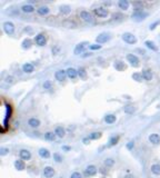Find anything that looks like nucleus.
I'll list each match as a JSON object with an SVG mask.
<instances>
[{
	"mask_svg": "<svg viewBox=\"0 0 160 178\" xmlns=\"http://www.w3.org/2000/svg\"><path fill=\"white\" fill-rule=\"evenodd\" d=\"M148 16H149V13L142 9V10H134L132 13V15H131V18H132V20H134V21L140 22V21H144L145 19H147Z\"/></svg>",
	"mask_w": 160,
	"mask_h": 178,
	"instance_id": "nucleus-1",
	"label": "nucleus"
},
{
	"mask_svg": "<svg viewBox=\"0 0 160 178\" xmlns=\"http://www.w3.org/2000/svg\"><path fill=\"white\" fill-rule=\"evenodd\" d=\"M97 173H98V168H97V166L88 165L87 167H86L85 171H83V176H85L86 178L93 177V176L97 175Z\"/></svg>",
	"mask_w": 160,
	"mask_h": 178,
	"instance_id": "nucleus-2",
	"label": "nucleus"
},
{
	"mask_svg": "<svg viewBox=\"0 0 160 178\" xmlns=\"http://www.w3.org/2000/svg\"><path fill=\"white\" fill-rule=\"evenodd\" d=\"M90 46V44L88 42V41H82V42H80L78 44L76 47H75V50H73V53L76 55V56H78V55H82L85 50H86V48L87 47H89Z\"/></svg>",
	"mask_w": 160,
	"mask_h": 178,
	"instance_id": "nucleus-3",
	"label": "nucleus"
},
{
	"mask_svg": "<svg viewBox=\"0 0 160 178\" xmlns=\"http://www.w3.org/2000/svg\"><path fill=\"white\" fill-rule=\"evenodd\" d=\"M121 38H122V40H123L125 42H127V44H129V45H134V44H137V37H136L133 34H131V32H125V34H122Z\"/></svg>",
	"mask_w": 160,
	"mask_h": 178,
	"instance_id": "nucleus-4",
	"label": "nucleus"
},
{
	"mask_svg": "<svg viewBox=\"0 0 160 178\" xmlns=\"http://www.w3.org/2000/svg\"><path fill=\"white\" fill-rule=\"evenodd\" d=\"M2 27H3V31H5L8 36H11V35L14 34L16 27H14L13 22H11V21H5L3 25H2Z\"/></svg>",
	"mask_w": 160,
	"mask_h": 178,
	"instance_id": "nucleus-5",
	"label": "nucleus"
},
{
	"mask_svg": "<svg viewBox=\"0 0 160 178\" xmlns=\"http://www.w3.org/2000/svg\"><path fill=\"white\" fill-rule=\"evenodd\" d=\"M127 60L130 64V66H132L134 68H138L140 66V60L134 53H128L127 55Z\"/></svg>",
	"mask_w": 160,
	"mask_h": 178,
	"instance_id": "nucleus-6",
	"label": "nucleus"
},
{
	"mask_svg": "<svg viewBox=\"0 0 160 178\" xmlns=\"http://www.w3.org/2000/svg\"><path fill=\"white\" fill-rule=\"evenodd\" d=\"M79 16L85 22H88V24H92L93 22V19H94V18H93L92 13H90V11L82 10V11L79 13Z\"/></svg>",
	"mask_w": 160,
	"mask_h": 178,
	"instance_id": "nucleus-7",
	"label": "nucleus"
},
{
	"mask_svg": "<svg viewBox=\"0 0 160 178\" xmlns=\"http://www.w3.org/2000/svg\"><path fill=\"white\" fill-rule=\"evenodd\" d=\"M35 42H36V45L39 46V47L46 46V44H47L46 35L42 34V32H40V34H38V35H36V36H35Z\"/></svg>",
	"mask_w": 160,
	"mask_h": 178,
	"instance_id": "nucleus-8",
	"label": "nucleus"
},
{
	"mask_svg": "<svg viewBox=\"0 0 160 178\" xmlns=\"http://www.w3.org/2000/svg\"><path fill=\"white\" fill-rule=\"evenodd\" d=\"M110 38H111V37H110L109 34L102 32V34H100V35H98V36L96 37V42L99 44V45H102V44H106L107 41H109Z\"/></svg>",
	"mask_w": 160,
	"mask_h": 178,
	"instance_id": "nucleus-9",
	"label": "nucleus"
},
{
	"mask_svg": "<svg viewBox=\"0 0 160 178\" xmlns=\"http://www.w3.org/2000/svg\"><path fill=\"white\" fill-rule=\"evenodd\" d=\"M93 13H94L97 17H100V18H106L107 16L109 15V11H108V9L104 8V7H99V8L93 9Z\"/></svg>",
	"mask_w": 160,
	"mask_h": 178,
	"instance_id": "nucleus-10",
	"label": "nucleus"
},
{
	"mask_svg": "<svg viewBox=\"0 0 160 178\" xmlns=\"http://www.w3.org/2000/svg\"><path fill=\"white\" fill-rule=\"evenodd\" d=\"M54 169H53L51 166H46L42 170V175L45 178H52L54 176Z\"/></svg>",
	"mask_w": 160,
	"mask_h": 178,
	"instance_id": "nucleus-11",
	"label": "nucleus"
},
{
	"mask_svg": "<svg viewBox=\"0 0 160 178\" xmlns=\"http://www.w3.org/2000/svg\"><path fill=\"white\" fill-rule=\"evenodd\" d=\"M67 77L68 76H67L66 70L59 69V70H57V71L54 73V78H56V80H58V81H64V80H66Z\"/></svg>",
	"mask_w": 160,
	"mask_h": 178,
	"instance_id": "nucleus-12",
	"label": "nucleus"
},
{
	"mask_svg": "<svg viewBox=\"0 0 160 178\" xmlns=\"http://www.w3.org/2000/svg\"><path fill=\"white\" fill-rule=\"evenodd\" d=\"M148 139H149V142L151 145H153V146L160 145V136L158 134H150L149 137H148Z\"/></svg>",
	"mask_w": 160,
	"mask_h": 178,
	"instance_id": "nucleus-13",
	"label": "nucleus"
},
{
	"mask_svg": "<svg viewBox=\"0 0 160 178\" xmlns=\"http://www.w3.org/2000/svg\"><path fill=\"white\" fill-rule=\"evenodd\" d=\"M28 125H29V127L36 129V128L40 127V125H41V121H40L38 118H36V117H32V118H30V119L28 120Z\"/></svg>",
	"mask_w": 160,
	"mask_h": 178,
	"instance_id": "nucleus-14",
	"label": "nucleus"
},
{
	"mask_svg": "<svg viewBox=\"0 0 160 178\" xmlns=\"http://www.w3.org/2000/svg\"><path fill=\"white\" fill-rule=\"evenodd\" d=\"M66 71H67L68 78H70V79H72V80L78 77V69H75V68H72V67H69Z\"/></svg>",
	"mask_w": 160,
	"mask_h": 178,
	"instance_id": "nucleus-15",
	"label": "nucleus"
},
{
	"mask_svg": "<svg viewBox=\"0 0 160 178\" xmlns=\"http://www.w3.org/2000/svg\"><path fill=\"white\" fill-rule=\"evenodd\" d=\"M19 157L22 160H30L31 159V153L28 149H21L19 152Z\"/></svg>",
	"mask_w": 160,
	"mask_h": 178,
	"instance_id": "nucleus-16",
	"label": "nucleus"
},
{
	"mask_svg": "<svg viewBox=\"0 0 160 178\" xmlns=\"http://www.w3.org/2000/svg\"><path fill=\"white\" fill-rule=\"evenodd\" d=\"M13 165H14V168H16L17 170H19V171H22V170H25V168H26L25 160H22V159H17V160H14Z\"/></svg>",
	"mask_w": 160,
	"mask_h": 178,
	"instance_id": "nucleus-17",
	"label": "nucleus"
},
{
	"mask_svg": "<svg viewBox=\"0 0 160 178\" xmlns=\"http://www.w3.org/2000/svg\"><path fill=\"white\" fill-rule=\"evenodd\" d=\"M22 71L26 73V74H32L35 71V66L31 63H26V64L22 66Z\"/></svg>",
	"mask_w": 160,
	"mask_h": 178,
	"instance_id": "nucleus-18",
	"label": "nucleus"
},
{
	"mask_svg": "<svg viewBox=\"0 0 160 178\" xmlns=\"http://www.w3.org/2000/svg\"><path fill=\"white\" fill-rule=\"evenodd\" d=\"M38 154H39V156L41 158H43V159H48V158H50V156H51V154L49 152V149H47V148H40L39 150H38Z\"/></svg>",
	"mask_w": 160,
	"mask_h": 178,
	"instance_id": "nucleus-19",
	"label": "nucleus"
},
{
	"mask_svg": "<svg viewBox=\"0 0 160 178\" xmlns=\"http://www.w3.org/2000/svg\"><path fill=\"white\" fill-rule=\"evenodd\" d=\"M54 134L57 135V137L64 138L66 136V129L62 127V126H57L56 129H54Z\"/></svg>",
	"mask_w": 160,
	"mask_h": 178,
	"instance_id": "nucleus-20",
	"label": "nucleus"
},
{
	"mask_svg": "<svg viewBox=\"0 0 160 178\" xmlns=\"http://www.w3.org/2000/svg\"><path fill=\"white\" fill-rule=\"evenodd\" d=\"M141 76L144 78V80H146V81H151V80H152V77H153L150 69H145V70H142Z\"/></svg>",
	"mask_w": 160,
	"mask_h": 178,
	"instance_id": "nucleus-21",
	"label": "nucleus"
},
{
	"mask_svg": "<svg viewBox=\"0 0 160 178\" xmlns=\"http://www.w3.org/2000/svg\"><path fill=\"white\" fill-rule=\"evenodd\" d=\"M119 136H111L110 138H109V141H108V144H107V148H111V147H113V146H116L117 144H118V141H119Z\"/></svg>",
	"mask_w": 160,
	"mask_h": 178,
	"instance_id": "nucleus-22",
	"label": "nucleus"
},
{
	"mask_svg": "<svg viewBox=\"0 0 160 178\" xmlns=\"http://www.w3.org/2000/svg\"><path fill=\"white\" fill-rule=\"evenodd\" d=\"M35 10H36V8H35L32 5H29V3L24 5V6L21 7V11L25 13H32Z\"/></svg>",
	"mask_w": 160,
	"mask_h": 178,
	"instance_id": "nucleus-23",
	"label": "nucleus"
},
{
	"mask_svg": "<svg viewBox=\"0 0 160 178\" xmlns=\"http://www.w3.org/2000/svg\"><path fill=\"white\" fill-rule=\"evenodd\" d=\"M118 7L121 10H128L130 7V2L128 0H119L118 1Z\"/></svg>",
	"mask_w": 160,
	"mask_h": 178,
	"instance_id": "nucleus-24",
	"label": "nucleus"
},
{
	"mask_svg": "<svg viewBox=\"0 0 160 178\" xmlns=\"http://www.w3.org/2000/svg\"><path fill=\"white\" fill-rule=\"evenodd\" d=\"M116 120H117V117H116V115L108 114V115H106V116H105V121H106L108 125H111V124L116 123Z\"/></svg>",
	"mask_w": 160,
	"mask_h": 178,
	"instance_id": "nucleus-25",
	"label": "nucleus"
},
{
	"mask_svg": "<svg viewBox=\"0 0 160 178\" xmlns=\"http://www.w3.org/2000/svg\"><path fill=\"white\" fill-rule=\"evenodd\" d=\"M49 13H50V9L47 6H41L37 9V13L40 15V16H47Z\"/></svg>",
	"mask_w": 160,
	"mask_h": 178,
	"instance_id": "nucleus-26",
	"label": "nucleus"
},
{
	"mask_svg": "<svg viewBox=\"0 0 160 178\" xmlns=\"http://www.w3.org/2000/svg\"><path fill=\"white\" fill-rule=\"evenodd\" d=\"M21 47H22V49H25V50H28V49H30L31 47H32V40L30 38H26L24 41H22V44H21Z\"/></svg>",
	"mask_w": 160,
	"mask_h": 178,
	"instance_id": "nucleus-27",
	"label": "nucleus"
},
{
	"mask_svg": "<svg viewBox=\"0 0 160 178\" xmlns=\"http://www.w3.org/2000/svg\"><path fill=\"white\" fill-rule=\"evenodd\" d=\"M101 136H102V133H100V131H92V133H90L88 135V138L90 140H98L101 138Z\"/></svg>",
	"mask_w": 160,
	"mask_h": 178,
	"instance_id": "nucleus-28",
	"label": "nucleus"
},
{
	"mask_svg": "<svg viewBox=\"0 0 160 178\" xmlns=\"http://www.w3.org/2000/svg\"><path fill=\"white\" fill-rule=\"evenodd\" d=\"M145 45H146L147 48H149L150 50L152 51H158L159 49H158V47L156 46V44L153 42V41H151V40H146L145 41Z\"/></svg>",
	"mask_w": 160,
	"mask_h": 178,
	"instance_id": "nucleus-29",
	"label": "nucleus"
},
{
	"mask_svg": "<svg viewBox=\"0 0 160 178\" xmlns=\"http://www.w3.org/2000/svg\"><path fill=\"white\" fill-rule=\"evenodd\" d=\"M113 67H115L116 70H118V71H123V70H126V68H127V66H126V64H125L123 61H116V63L113 64Z\"/></svg>",
	"mask_w": 160,
	"mask_h": 178,
	"instance_id": "nucleus-30",
	"label": "nucleus"
},
{
	"mask_svg": "<svg viewBox=\"0 0 160 178\" xmlns=\"http://www.w3.org/2000/svg\"><path fill=\"white\" fill-rule=\"evenodd\" d=\"M57 138V135L54 134V131H47L45 134V139L48 141H54Z\"/></svg>",
	"mask_w": 160,
	"mask_h": 178,
	"instance_id": "nucleus-31",
	"label": "nucleus"
},
{
	"mask_svg": "<svg viewBox=\"0 0 160 178\" xmlns=\"http://www.w3.org/2000/svg\"><path fill=\"white\" fill-rule=\"evenodd\" d=\"M150 171L156 175V176H160V164H153L150 167Z\"/></svg>",
	"mask_w": 160,
	"mask_h": 178,
	"instance_id": "nucleus-32",
	"label": "nucleus"
},
{
	"mask_svg": "<svg viewBox=\"0 0 160 178\" xmlns=\"http://www.w3.org/2000/svg\"><path fill=\"white\" fill-rule=\"evenodd\" d=\"M59 11L62 15H69L71 13V7L68 6V5H62V6L59 7Z\"/></svg>",
	"mask_w": 160,
	"mask_h": 178,
	"instance_id": "nucleus-33",
	"label": "nucleus"
},
{
	"mask_svg": "<svg viewBox=\"0 0 160 178\" xmlns=\"http://www.w3.org/2000/svg\"><path fill=\"white\" fill-rule=\"evenodd\" d=\"M87 76H88V74H87V70H86V68H83V67H80L79 69H78V77H80V79H83V80H86V79H87Z\"/></svg>",
	"mask_w": 160,
	"mask_h": 178,
	"instance_id": "nucleus-34",
	"label": "nucleus"
},
{
	"mask_svg": "<svg viewBox=\"0 0 160 178\" xmlns=\"http://www.w3.org/2000/svg\"><path fill=\"white\" fill-rule=\"evenodd\" d=\"M134 107H133L132 105H127V106H125L123 107V111L126 113V114H128V115H131L134 113Z\"/></svg>",
	"mask_w": 160,
	"mask_h": 178,
	"instance_id": "nucleus-35",
	"label": "nucleus"
},
{
	"mask_svg": "<svg viewBox=\"0 0 160 178\" xmlns=\"http://www.w3.org/2000/svg\"><path fill=\"white\" fill-rule=\"evenodd\" d=\"M62 26H64L65 28H75V27H76V24H75L73 21L69 20V19H66V20L62 21Z\"/></svg>",
	"mask_w": 160,
	"mask_h": 178,
	"instance_id": "nucleus-36",
	"label": "nucleus"
},
{
	"mask_svg": "<svg viewBox=\"0 0 160 178\" xmlns=\"http://www.w3.org/2000/svg\"><path fill=\"white\" fill-rule=\"evenodd\" d=\"M131 5L134 7V10H142V7H144L142 1H132Z\"/></svg>",
	"mask_w": 160,
	"mask_h": 178,
	"instance_id": "nucleus-37",
	"label": "nucleus"
},
{
	"mask_svg": "<svg viewBox=\"0 0 160 178\" xmlns=\"http://www.w3.org/2000/svg\"><path fill=\"white\" fill-rule=\"evenodd\" d=\"M6 13H7V15H10V16H18V15H19V9L11 7V8H9V10H7Z\"/></svg>",
	"mask_w": 160,
	"mask_h": 178,
	"instance_id": "nucleus-38",
	"label": "nucleus"
},
{
	"mask_svg": "<svg viewBox=\"0 0 160 178\" xmlns=\"http://www.w3.org/2000/svg\"><path fill=\"white\" fill-rule=\"evenodd\" d=\"M52 158H53V160H54L56 163H62V160H64L62 156H61V155H60L59 153H54V154H53Z\"/></svg>",
	"mask_w": 160,
	"mask_h": 178,
	"instance_id": "nucleus-39",
	"label": "nucleus"
},
{
	"mask_svg": "<svg viewBox=\"0 0 160 178\" xmlns=\"http://www.w3.org/2000/svg\"><path fill=\"white\" fill-rule=\"evenodd\" d=\"M115 159L113 158H106L105 159V166L106 167H113L115 166Z\"/></svg>",
	"mask_w": 160,
	"mask_h": 178,
	"instance_id": "nucleus-40",
	"label": "nucleus"
},
{
	"mask_svg": "<svg viewBox=\"0 0 160 178\" xmlns=\"http://www.w3.org/2000/svg\"><path fill=\"white\" fill-rule=\"evenodd\" d=\"M131 78H132L133 80H136L137 82H141L142 81V76H141V74H139V73H134V74H132V76H131Z\"/></svg>",
	"mask_w": 160,
	"mask_h": 178,
	"instance_id": "nucleus-41",
	"label": "nucleus"
},
{
	"mask_svg": "<svg viewBox=\"0 0 160 178\" xmlns=\"http://www.w3.org/2000/svg\"><path fill=\"white\" fill-rule=\"evenodd\" d=\"M42 87H43V89H47V90L51 89L52 88V82H51V80H46V81L43 82Z\"/></svg>",
	"mask_w": 160,
	"mask_h": 178,
	"instance_id": "nucleus-42",
	"label": "nucleus"
},
{
	"mask_svg": "<svg viewBox=\"0 0 160 178\" xmlns=\"http://www.w3.org/2000/svg\"><path fill=\"white\" fill-rule=\"evenodd\" d=\"M10 153V149L8 148V147H1L0 148V156H6V155H8V154Z\"/></svg>",
	"mask_w": 160,
	"mask_h": 178,
	"instance_id": "nucleus-43",
	"label": "nucleus"
},
{
	"mask_svg": "<svg viewBox=\"0 0 160 178\" xmlns=\"http://www.w3.org/2000/svg\"><path fill=\"white\" fill-rule=\"evenodd\" d=\"M89 49H90L91 51L99 50V49H101V45H99V44H90V46H89Z\"/></svg>",
	"mask_w": 160,
	"mask_h": 178,
	"instance_id": "nucleus-44",
	"label": "nucleus"
},
{
	"mask_svg": "<svg viewBox=\"0 0 160 178\" xmlns=\"http://www.w3.org/2000/svg\"><path fill=\"white\" fill-rule=\"evenodd\" d=\"M5 81L7 82V84H9V85H11L14 82V77L11 76V75H8V76L6 77V79H5Z\"/></svg>",
	"mask_w": 160,
	"mask_h": 178,
	"instance_id": "nucleus-45",
	"label": "nucleus"
},
{
	"mask_svg": "<svg viewBox=\"0 0 160 178\" xmlns=\"http://www.w3.org/2000/svg\"><path fill=\"white\" fill-rule=\"evenodd\" d=\"M126 147H127L128 150H133V148H134V141H133V140H130L129 142H127Z\"/></svg>",
	"mask_w": 160,
	"mask_h": 178,
	"instance_id": "nucleus-46",
	"label": "nucleus"
},
{
	"mask_svg": "<svg viewBox=\"0 0 160 178\" xmlns=\"http://www.w3.org/2000/svg\"><path fill=\"white\" fill-rule=\"evenodd\" d=\"M60 46H53L52 49H51V51H52L53 55H59L60 53Z\"/></svg>",
	"mask_w": 160,
	"mask_h": 178,
	"instance_id": "nucleus-47",
	"label": "nucleus"
},
{
	"mask_svg": "<svg viewBox=\"0 0 160 178\" xmlns=\"http://www.w3.org/2000/svg\"><path fill=\"white\" fill-rule=\"evenodd\" d=\"M70 178H82V174L79 171H75L70 175Z\"/></svg>",
	"mask_w": 160,
	"mask_h": 178,
	"instance_id": "nucleus-48",
	"label": "nucleus"
},
{
	"mask_svg": "<svg viewBox=\"0 0 160 178\" xmlns=\"http://www.w3.org/2000/svg\"><path fill=\"white\" fill-rule=\"evenodd\" d=\"M158 25H160V20H157V21H155L153 24H151L150 27H149V29H150V30H155V29L157 28V26Z\"/></svg>",
	"mask_w": 160,
	"mask_h": 178,
	"instance_id": "nucleus-49",
	"label": "nucleus"
},
{
	"mask_svg": "<svg viewBox=\"0 0 160 178\" xmlns=\"http://www.w3.org/2000/svg\"><path fill=\"white\" fill-rule=\"evenodd\" d=\"M120 18H122V15H120V13H113L112 15V20H121Z\"/></svg>",
	"mask_w": 160,
	"mask_h": 178,
	"instance_id": "nucleus-50",
	"label": "nucleus"
},
{
	"mask_svg": "<svg viewBox=\"0 0 160 178\" xmlns=\"http://www.w3.org/2000/svg\"><path fill=\"white\" fill-rule=\"evenodd\" d=\"M134 52H139V55H146V50L145 49H141V48H137L136 50H134Z\"/></svg>",
	"mask_w": 160,
	"mask_h": 178,
	"instance_id": "nucleus-51",
	"label": "nucleus"
},
{
	"mask_svg": "<svg viewBox=\"0 0 160 178\" xmlns=\"http://www.w3.org/2000/svg\"><path fill=\"white\" fill-rule=\"evenodd\" d=\"M82 142H83L85 145H89V144H90V139L88 138V136H87V137H85V138L82 139Z\"/></svg>",
	"mask_w": 160,
	"mask_h": 178,
	"instance_id": "nucleus-52",
	"label": "nucleus"
},
{
	"mask_svg": "<svg viewBox=\"0 0 160 178\" xmlns=\"http://www.w3.org/2000/svg\"><path fill=\"white\" fill-rule=\"evenodd\" d=\"M62 150H64V152H70V150H71V147L64 145V146H62Z\"/></svg>",
	"mask_w": 160,
	"mask_h": 178,
	"instance_id": "nucleus-53",
	"label": "nucleus"
},
{
	"mask_svg": "<svg viewBox=\"0 0 160 178\" xmlns=\"http://www.w3.org/2000/svg\"><path fill=\"white\" fill-rule=\"evenodd\" d=\"M83 58H87V57H91L92 56V52H85V55H81Z\"/></svg>",
	"mask_w": 160,
	"mask_h": 178,
	"instance_id": "nucleus-54",
	"label": "nucleus"
},
{
	"mask_svg": "<svg viewBox=\"0 0 160 178\" xmlns=\"http://www.w3.org/2000/svg\"><path fill=\"white\" fill-rule=\"evenodd\" d=\"M123 178H136L133 175H131V174H127V175H125V177Z\"/></svg>",
	"mask_w": 160,
	"mask_h": 178,
	"instance_id": "nucleus-55",
	"label": "nucleus"
}]
</instances>
